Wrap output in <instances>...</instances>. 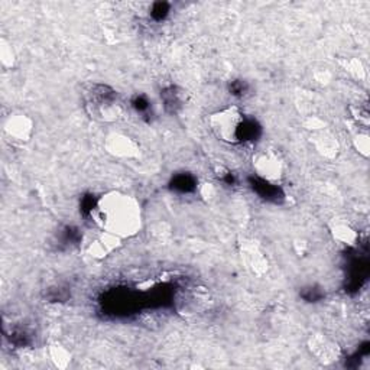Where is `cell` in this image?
Instances as JSON below:
<instances>
[{"mask_svg":"<svg viewBox=\"0 0 370 370\" xmlns=\"http://www.w3.org/2000/svg\"><path fill=\"white\" fill-rule=\"evenodd\" d=\"M92 217L101 232L122 242L136 236L143 226L140 203L134 195L119 190L108 191L97 198Z\"/></svg>","mask_w":370,"mask_h":370,"instance_id":"6da1fadb","label":"cell"},{"mask_svg":"<svg viewBox=\"0 0 370 370\" xmlns=\"http://www.w3.org/2000/svg\"><path fill=\"white\" fill-rule=\"evenodd\" d=\"M208 125L219 140L234 145L242 140V130L245 135L246 119L239 108L229 106V108H224L210 114Z\"/></svg>","mask_w":370,"mask_h":370,"instance_id":"7a4b0ae2","label":"cell"},{"mask_svg":"<svg viewBox=\"0 0 370 370\" xmlns=\"http://www.w3.org/2000/svg\"><path fill=\"white\" fill-rule=\"evenodd\" d=\"M86 106L91 117L100 122H114L122 116V106L116 92L103 86H95L87 92Z\"/></svg>","mask_w":370,"mask_h":370,"instance_id":"3957f363","label":"cell"},{"mask_svg":"<svg viewBox=\"0 0 370 370\" xmlns=\"http://www.w3.org/2000/svg\"><path fill=\"white\" fill-rule=\"evenodd\" d=\"M254 169L258 177H260L263 181L273 184L281 181L284 177L285 165L276 152L263 149L254 156Z\"/></svg>","mask_w":370,"mask_h":370,"instance_id":"277c9868","label":"cell"},{"mask_svg":"<svg viewBox=\"0 0 370 370\" xmlns=\"http://www.w3.org/2000/svg\"><path fill=\"white\" fill-rule=\"evenodd\" d=\"M308 347L314 358L324 365H332L340 359L341 350L338 343L325 334L311 336Z\"/></svg>","mask_w":370,"mask_h":370,"instance_id":"5b68a950","label":"cell"},{"mask_svg":"<svg viewBox=\"0 0 370 370\" xmlns=\"http://www.w3.org/2000/svg\"><path fill=\"white\" fill-rule=\"evenodd\" d=\"M5 134L18 143H25L32 138L34 122L23 113H12L3 121Z\"/></svg>","mask_w":370,"mask_h":370,"instance_id":"8992f818","label":"cell"},{"mask_svg":"<svg viewBox=\"0 0 370 370\" xmlns=\"http://www.w3.org/2000/svg\"><path fill=\"white\" fill-rule=\"evenodd\" d=\"M106 149L117 158H135L139 153L135 140L121 134H113L106 140Z\"/></svg>","mask_w":370,"mask_h":370,"instance_id":"52a82bcc","label":"cell"},{"mask_svg":"<svg viewBox=\"0 0 370 370\" xmlns=\"http://www.w3.org/2000/svg\"><path fill=\"white\" fill-rule=\"evenodd\" d=\"M314 134H315L314 135V147L317 151H319L325 158H333L337 155L340 147H338L337 138H334V135L327 132L325 127L321 130L314 132Z\"/></svg>","mask_w":370,"mask_h":370,"instance_id":"ba28073f","label":"cell"},{"mask_svg":"<svg viewBox=\"0 0 370 370\" xmlns=\"http://www.w3.org/2000/svg\"><path fill=\"white\" fill-rule=\"evenodd\" d=\"M242 259H245V263L247 268L254 273H263L268 269V260L263 256L260 250L254 245H245L242 250Z\"/></svg>","mask_w":370,"mask_h":370,"instance_id":"9c48e42d","label":"cell"},{"mask_svg":"<svg viewBox=\"0 0 370 370\" xmlns=\"http://www.w3.org/2000/svg\"><path fill=\"white\" fill-rule=\"evenodd\" d=\"M332 233L334 241L340 242L341 245L352 246L358 241V232H356L350 224L346 223H334L332 227Z\"/></svg>","mask_w":370,"mask_h":370,"instance_id":"30bf717a","label":"cell"},{"mask_svg":"<svg viewBox=\"0 0 370 370\" xmlns=\"http://www.w3.org/2000/svg\"><path fill=\"white\" fill-rule=\"evenodd\" d=\"M49 358L54 362V365L60 369H65L71 362V354L65 350L62 346H51L49 349Z\"/></svg>","mask_w":370,"mask_h":370,"instance_id":"8fae6325","label":"cell"},{"mask_svg":"<svg viewBox=\"0 0 370 370\" xmlns=\"http://www.w3.org/2000/svg\"><path fill=\"white\" fill-rule=\"evenodd\" d=\"M354 145L356 149L359 151V153H362L365 158L369 156V151H370V140H369V135L366 132H359L358 135L354 136Z\"/></svg>","mask_w":370,"mask_h":370,"instance_id":"7c38bea8","label":"cell"},{"mask_svg":"<svg viewBox=\"0 0 370 370\" xmlns=\"http://www.w3.org/2000/svg\"><path fill=\"white\" fill-rule=\"evenodd\" d=\"M0 58H2V64L5 67H13L15 65V52H13L12 47L6 45L5 41H2V47H0Z\"/></svg>","mask_w":370,"mask_h":370,"instance_id":"4fadbf2b","label":"cell"},{"mask_svg":"<svg viewBox=\"0 0 370 370\" xmlns=\"http://www.w3.org/2000/svg\"><path fill=\"white\" fill-rule=\"evenodd\" d=\"M346 71H349L353 77L356 78H363L365 77V69L360 61H358L356 58H352L346 62Z\"/></svg>","mask_w":370,"mask_h":370,"instance_id":"5bb4252c","label":"cell"}]
</instances>
